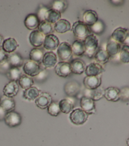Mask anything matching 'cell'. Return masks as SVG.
<instances>
[{
	"label": "cell",
	"mask_w": 129,
	"mask_h": 146,
	"mask_svg": "<svg viewBox=\"0 0 129 146\" xmlns=\"http://www.w3.org/2000/svg\"><path fill=\"white\" fill-rule=\"evenodd\" d=\"M85 47V54L88 57L92 58L94 56L98 47V39L93 34L89 35L83 40Z\"/></svg>",
	"instance_id": "6da1fadb"
},
{
	"label": "cell",
	"mask_w": 129,
	"mask_h": 146,
	"mask_svg": "<svg viewBox=\"0 0 129 146\" xmlns=\"http://www.w3.org/2000/svg\"><path fill=\"white\" fill-rule=\"evenodd\" d=\"M72 30L74 35L78 40H84L86 36L90 34L89 27L81 21H77L73 23Z\"/></svg>",
	"instance_id": "7a4b0ae2"
},
{
	"label": "cell",
	"mask_w": 129,
	"mask_h": 146,
	"mask_svg": "<svg viewBox=\"0 0 129 146\" xmlns=\"http://www.w3.org/2000/svg\"><path fill=\"white\" fill-rule=\"evenodd\" d=\"M57 54L59 59L61 62H68L70 60L73 56L71 45L66 42L61 43L57 47Z\"/></svg>",
	"instance_id": "3957f363"
},
{
	"label": "cell",
	"mask_w": 129,
	"mask_h": 146,
	"mask_svg": "<svg viewBox=\"0 0 129 146\" xmlns=\"http://www.w3.org/2000/svg\"><path fill=\"white\" fill-rule=\"evenodd\" d=\"M110 38L122 45H127L126 41L128 43V30L119 27L113 32Z\"/></svg>",
	"instance_id": "277c9868"
},
{
	"label": "cell",
	"mask_w": 129,
	"mask_h": 146,
	"mask_svg": "<svg viewBox=\"0 0 129 146\" xmlns=\"http://www.w3.org/2000/svg\"><path fill=\"white\" fill-rule=\"evenodd\" d=\"M88 115L82 109L76 108L71 112L69 115V119L73 124L75 125H81L87 121Z\"/></svg>",
	"instance_id": "5b68a950"
},
{
	"label": "cell",
	"mask_w": 129,
	"mask_h": 146,
	"mask_svg": "<svg viewBox=\"0 0 129 146\" xmlns=\"http://www.w3.org/2000/svg\"><path fill=\"white\" fill-rule=\"evenodd\" d=\"M4 121L6 124L10 127H15L22 123V116L17 112L12 111L6 113Z\"/></svg>",
	"instance_id": "8992f818"
},
{
	"label": "cell",
	"mask_w": 129,
	"mask_h": 146,
	"mask_svg": "<svg viewBox=\"0 0 129 146\" xmlns=\"http://www.w3.org/2000/svg\"><path fill=\"white\" fill-rule=\"evenodd\" d=\"M23 70L24 73L30 76H36L42 70L40 65L38 63L31 60L24 64Z\"/></svg>",
	"instance_id": "52a82bcc"
},
{
	"label": "cell",
	"mask_w": 129,
	"mask_h": 146,
	"mask_svg": "<svg viewBox=\"0 0 129 146\" xmlns=\"http://www.w3.org/2000/svg\"><path fill=\"white\" fill-rule=\"evenodd\" d=\"M80 104L81 109H82L88 115L94 113L96 111L94 101L88 97L85 96H82L80 99Z\"/></svg>",
	"instance_id": "ba28073f"
},
{
	"label": "cell",
	"mask_w": 129,
	"mask_h": 146,
	"mask_svg": "<svg viewBox=\"0 0 129 146\" xmlns=\"http://www.w3.org/2000/svg\"><path fill=\"white\" fill-rule=\"evenodd\" d=\"M55 71L57 75L60 77L66 78L71 73L70 63L68 62H60L57 63L55 67Z\"/></svg>",
	"instance_id": "9c48e42d"
},
{
	"label": "cell",
	"mask_w": 129,
	"mask_h": 146,
	"mask_svg": "<svg viewBox=\"0 0 129 146\" xmlns=\"http://www.w3.org/2000/svg\"><path fill=\"white\" fill-rule=\"evenodd\" d=\"M101 76L102 75L92 76H86L83 80L84 86L88 90H94L98 88L101 84Z\"/></svg>",
	"instance_id": "30bf717a"
},
{
	"label": "cell",
	"mask_w": 129,
	"mask_h": 146,
	"mask_svg": "<svg viewBox=\"0 0 129 146\" xmlns=\"http://www.w3.org/2000/svg\"><path fill=\"white\" fill-rule=\"evenodd\" d=\"M43 44L44 48L47 50H55L59 45V39L58 37L54 34H49L45 36Z\"/></svg>",
	"instance_id": "8fae6325"
},
{
	"label": "cell",
	"mask_w": 129,
	"mask_h": 146,
	"mask_svg": "<svg viewBox=\"0 0 129 146\" xmlns=\"http://www.w3.org/2000/svg\"><path fill=\"white\" fill-rule=\"evenodd\" d=\"M105 69L102 65L96 62H92L86 67L85 74L88 76H97L102 75Z\"/></svg>",
	"instance_id": "7c38bea8"
},
{
	"label": "cell",
	"mask_w": 129,
	"mask_h": 146,
	"mask_svg": "<svg viewBox=\"0 0 129 146\" xmlns=\"http://www.w3.org/2000/svg\"><path fill=\"white\" fill-rule=\"evenodd\" d=\"M51 102V96L47 92H42L40 94L38 98L35 100V103L36 106L41 110L47 108Z\"/></svg>",
	"instance_id": "4fadbf2b"
},
{
	"label": "cell",
	"mask_w": 129,
	"mask_h": 146,
	"mask_svg": "<svg viewBox=\"0 0 129 146\" xmlns=\"http://www.w3.org/2000/svg\"><path fill=\"white\" fill-rule=\"evenodd\" d=\"M121 47V44L114 40L110 38L106 44V51L109 55L110 58L114 57L119 54Z\"/></svg>",
	"instance_id": "5bb4252c"
},
{
	"label": "cell",
	"mask_w": 129,
	"mask_h": 146,
	"mask_svg": "<svg viewBox=\"0 0 129 146\" xmlns=\"http://www.w3.org/2000/svg\"><path fill=\"white\" fill-rule=\"evenodd\" d=\"M45 36L38 30H33L30 34L29 40L32 46L36 48L40 47L43 44Z\"/></svg>",
	"instance_id": "9a60e30c"
},
{
	"label": "cell",
	"mask_w": 129,
	"mask_h": 146,
	"mask_svg": "<svg viewBox=\"0 0 129 146\" xmlns=\"http://www.w3.org/2000/svg\"><path fill=\"white\" fill-rule=\"evenodd\" d=\"M41 62L45 68L53 67L57 64V56L53 52H47L44 54Z\"/></svg>",
	"instance_id": "2e32d148"
},
{
	"label": "cell",
	"mask_w": 129,
	"mask_h": 146,
	"mask_svg": "<svg viewBox=\"0 0 129 146\" xmlns=\"http://www.w3.org/2000/svg\"><path fill=\"white\" fill-rule=\"evenodd\" d=\"M19 91V86L16 82L10 81L5 85L3 90V95L9 98L16 96Z\"/></svg>",
	"instance_id": "e0dca14e"
},
{
	"label": "cell",
	"mask_w": 129,
	"mask_h": 146,
	"mask_svg": "<svg viewBox=\"0 0 129 146\" xmlns=\"http://www.w3.org/2000/svg\"><path fill=\"white\" fill-rule=\"evenodd\" d=\"M71 71L73 74L80 75L85 72L86 68L85 63L80 59H74L70 63Z\"/></svg>",
	"instance_id": "ac0fdd59"
},
{
	"label": "cell",
	"mask_w": 129,
	"mask_h": 146,
	"mask_svg": "<svg viewBox=\"0 0 129 146\" xmlns=\"http://www.w3.org/2000/svg\"><path fill=\"white\" fill-rule=\"evenodd\" d=\"M64 90L66 95L70 96H76L80 90V85L75 80L70 81L65 84Z\"/></svg>",
	"instance_id": "d6986e66"
},
{
	"label": "cell",
	"mask_w": 129,
	"mask_h": 146,
	"mask_svg": "<svg viewBox=\"0 0 129 146\" xmlns=\"http://www.w3.org/2000/svg\"><path fill=\"white\" fill-rule=\"evenodd\" d=\"M120 90L115 87H109L105 89L104 96L106 99L110 102H117L119 100Z\"/></svg>",
	"instance_id": "ffe728a7"
},
{
	"label": "cell",
	"mask_w": 129,
	"mask_h": 146,
	"mask_svg": "<svg viewBox=\"0 0 129 146\" xmlns=\"http://www.w3.org/2000/svg\"><path fill=\"white\" fill-rule=\"evenodd\" d=\"M82 18V22L88 27L91 26L98 20L97 13L94 10H86L83 14Z\"/></svg>",
	"instance_id": "44dd1931"
},
{
	"label": "cell",
	"mask_w": 129,
	"mask_h": 146,
	"mask_svg": "<svg viewBox=\"0 0 129 146\" xmlns=\"http://www.w3.org/2000/svg\"><path fill=\"white\" fill-rule=\"evenodd\" d=\"M105 89L99 86L94 90H86L85 96L91 99L93 101H98L104 96Z\"/></svg>",
	"instance_id": "7402d4cb"
},
{
	"label": "cell",
	"mask_w": 129,
	"mask_h": 146,
	"mask_svg": "<svg viewBox=\"0 0 129 146\" xmlns=\"http://www.w3.org/2000/svg\"><path fill=\"white\" fill-rule=\"evenodd\" d=\"M24 23L28 30H35L38 28L40 21L35 14H30L27 15L24 19Z\"/></svg>",
	"instance_id": "603a6c76"
},
{
	"label": "cell",
	"mask_w": 129,
	"mask_h": 146,
	"mask_svg": "<svg viewBox=\"0 0 129 146\" xmlns=\"http://www.w3.org/2000/svg\"><path fill=\"white\" fill-rule=\"evenodd\" d=\"M0 107L6 112H9L14 110L15 107V103L13 98L3 95L0 98Z\"/></svg>",
	"instance_id": "cb8c5ba5"
},
{
	"label": "cell",
	"mask_w": 129,
	"mask_h": 146,
	"mask_svg": "<svg viewBox=\"0 0 129 146\" xmlns=\"http://www.w3.org/2000/svg\"><path fill=\"white\" fill-rule=\"evenodd\" d=\"M54 30L60 34L66 33L70 30L71 25L70 22L65 19H60L54 25Z\"/></svg>",
	"instance_id": "d4e9b609"
},
{
	"label": "cell",
	"mask_w": 129,
	"mask_h": 146,
	"mask_svg": "<svg viewBox=\"0 0 129 146\" xmlns=\"http://www.w3.org/2000/svg\"><path fill=\"white\" fill-rule=\"evenodd\" d=\"M7 60L11 67H19L23 65V59L22 56L17 52H12L7 55Z\"/></svg>",
	"instance_id": "484cf974"
},
{
	"label": "cell",
	"mask_w": 129,
	"mask_h": 146,
	"mask_svg": "<svg viewBox=\"0 0 129 146\" xmlns=\"http://www.w3.org/2000/svg\"><path fill=\"white\" fill-rule=\"evenodd\" d=\"M18 44L13 38H9L4 40L2 44V49L6 53H12L18 47Z\"/></svg>",
	"instance_id": "4316f807"
},
{
	"label": "cell",
	"mask_w": 129,
	"mask_h": 146,
	"mask_svg": "<svg viewBox=\"0 0 129 146\" xmlns=\"http://www.w3.org/2000/svg\"><path fill=\"white\" fill-rule=\"evenodd\" d=\"M61 18V13L52 9H49L46 11L44 16V21L53 24L57 22Z\"/></svg>",
	"instance_id": "83f0119b"
},
{
	"label": "cell",
	"mask_w": 129,
	"mask_h": 146,
	"mask_svg": "<svg viewBox=\"0 0 129 146\" xmlns=\"http://www.w3.org/2000/svg\"><path fill=\"white\" fill-rule=\"evenodd\" d=\"M58 103L60 110L63 113H69L73 110V103L69 99H63Z\"/></svg>",
	"instance_id": "f1b7e54d"
},
{
	"label": "cell",
	"mask_w": 129,
	"mask_h": 146,
	"mask_svg": "<svg viewBox=\"0 0 129 146\" xmlns=\"http://www.w3.org/2000/svg\"><path fill=\"white\" fill-rule=\"evenodd\" d=\"M72 51L73 55L76 56H82L85 54V47L83 40H75L72 46Z\"/></svg>",
	"instance_id": "f546056e"
},
{
	"label": "cell",
	"mask_w": 129,
	"mask_h": 146,
	"mask_svg": "<svg viewBox=\"0 0 129 146\" xmlns=\"http://www.w3.org/2000/svg\"><path fill=\"white\" fill-rule=\"evenodd\" d=\"M40 94L39 90L36 87L32 86L23 91V98L29 101L35 100Z\"/></svg>",
	"instance_id": "4dcf8cb0"
},
{
	"label": "cell",
	"mask_w": 129,
	"mask_h": 146,
	"mask_svg": "<svg viewBox=\"0 0 129 146\" xmlns=\"http://www.w3.org/2000/svg\"><path fill=\"white\" fill-rule=\"evenodd\" d=\"M94 58L96 63L99 64H105L110 59V56L105 50L99 49L97 51L94 55Z\"/></svg>",
	"instance_id": "1f68e13d"
},
{
	"label": "cell",
	"mask_w": 129,
	"mask_h": 146,
	"mask_svg": "<svg viewBox=\"0 0 129 146\" xmlns=\"http://www.w3.org/2000/svg\"><path fill=\"white\" fill-rule=\"evenodd\" d=\"M38 30L44 36H46L51 34L53 32L54 29L51 23L44 21L40 22L38 27Z\"/></svg>",
	"instance_id": "d6a6232c"
},
{
	"label": "cell",
	"mask_w": 129,
	"mask_h": 146,
	"mask_svg": "<svg viewBox=\"0 0 129 146\" xmlns=\"http://www.w3.org/2000/svg\"><path fill=\"white\" fill-rule=\"evenodd\" d=\"M43 55V51L38 48H32L30 52V58L31 60L38 63L41 62Z\"/></svg>",
	"instance_id": "836d02e7"
},
{
	"label": "cell",
	"mask_w": 129,
	"mask_h": 146,
	"mask_svg": "<svg viewBox=\"0 0 129 146\" xmlns=\"http://www.w3.org/2000/svg\"><path fill=\"white\" fill-rule=\"evenodd\" d=\"M18 83L22 88L26 90L32 86L34 84V80L32 78L26 75H22L18 80Z\"/></svg>",
	"instance_id": "e575fe53"
},
{
	"label": "cell",
	"mask_w": 129,
	"mask_h": 146,
	"mask_svg": "<svg viewBox=\"0 0 129 146\" xmlns=\"http://www.w3.org/2000/svg\"><path fill=\"white\" fill-rule=\"evenodd\" d=\"M6 75L10 81L17 82L22 76V72L18 67H11Z\"/></svg>",
	"instance_id": "d590c367"
},
{
	"label": "cell",
	"mask_w": 129,
	"mask_h": 146,
	"mask_svg": "<svg viewBox=\"0 0 129 146\" xmlns=\"http://www.w3.org/2000/svg\"><path fill=\"white\" fill-rule=\"evenodd\" d=\"M67 6L68 5L66 1L64 0H58L55 1L52 3L51 9L61 13L66 10Z\"/></svg>",
	"instance_id": "8d00e7d4"
},
{
	"label": "cell",
	"mask_w": 129,
	"mask_h": 146,
	"mask_svg": "<svg viewBox=\"0 0 129 146\" xmlns=\"http://www.w3.org/2000/svg\"><path fill=\"white\" fill-rule=\"evenodd\" d=\"M119 59L124 63H127L129 62V47L127 45H122L120 52Z\"/></svg>",
	"instance_id": "74e56055"
},
{
	"label": "cell",
	"mask_w": 129,
	"mask_h": 146,
	"mask_svg": "<svg viewBox=\"0 0 129 146\" xmlns=\"http://www.w3.org/2000/svg\"><path fill=\"white\" fill-rule=\"evenodd\" d=\"M89 27L90 32L97 34H100L103 32L105 29V25L102 21L98 20L94 25Z\"/></svg>",
	"instance_id": "f35d334b"
},
{
	"label": "cell",
	"mask_w": 129,
	"mask_h": 146,
	"mask_svg": "<svg viewBox=\"0 0 129 146\" xmlns=\"http://www.w3.org/2000/svg\"><path fill=\"white\" fill-rule=\"evenodd\" d=\"M48 113L53 116H57L60 113L59 103L56 102H52L47 108Z\"/></svg>",
	"instance_id": "ab89813d"
},
{
	"label": "cell",
	"mask_w": 129,
	"mask_h": 146,
	"mask_svg": "<svg viewBox=\"0 0 129 146\" xmlns=\"http://www.w3.org/2000/svg\"><path fill=\"white\" fill-rule=\"evenodd\" d=\"M128 86L124 87L120 90L119 99L126 102L128 100Z\"/></svg>",
	"instance_id": "60d3db41"
},
{
	"label": "cell",
	"mask_w": 129,
	"mask_h": 146,
	"mask_svg": "<svg viewBox=\"0 0 129 146\" xmlns=\"http://www.w3.org/2000/svg\"><path fill=\"white\" fill-rule=\"evenodd\" d=\"M11 68V67L10 64L6 60L0 64V72L3 74H7Z\"/></svg>",
	"instance_id": "b9f144b4"
},
{
	"label": "cell",
	"mask_w": 129,
	"mask_h": 146,
	"mask_svg": "<svg viewBox=\"0 0 129 146\" xmlns=\"http://www.w3.org/2000/svg\"><path fill=\"white\" fill-rule=\"evenodd\" d=\"M48 9H47L45 7H43L41 6L38 10V14H36V15L38 16L40 22L44 21V16H45V14L46 13V11L48 10Z\"/></svg>",
	"instance_id": "7bdbcfd3"
},
{
	"label": "cell",
	"mask_w": 129,
	"mask_h": 146,
	"mask_svg": "<svg viewBox=\"0 0 129 146\" xmlns=\"http://www.w3.org/2000/svg\"><path fill=\"white\" fill-rule=\"evenodd\" d=\"M7 54L2 50H0V64L7 60Z\"/></svg>",
	"instance_id": "ee69618b"
},
{
	"label": "cell",
	"mask_w": 129,
	"mask_h": 146,
	"mask_svg": "<svg viewBox=\"0 0 129 146\" xmlns=\"http://www.w3.org/2000/svg\"><path fill=\"white\" fill-rule=\"evenodd\" d=\"M7 113V112H6L1 107H0V121L4 120Z\"/></svg>",
	"instance_id": "f6af8a7d"
},
{
	"label": "cell",
	"mask_w": 129,
	"mask_h": 146,
	"mask_svg": "<svg viewBox=\"0 0 129 146\" xmlns=\"http://www.w3.org/2000/svg\"><path fill=\"white\" fill-rule=\"evenodd\" d=\"M110 2H112L113 3H114L115 5H116V3H117V5H119V4L121 3L123 1H111Z\"/></svg>",
	"instance_id": "bcb514c9"
},
{
	"label": "cell",
	"mask_w": 129,
	"mask_h": 146,
	"mask_svg": "<svg viewBox=\"0 0 129 146\" xmlns=\"http://www.w3.org/2000/svg\"><path fill=\"white\" fill-rule=\"evenodd\" d=\"M4 40H3V37L0 35V48H1V47L2 46V44H3V42Z\"/></svg>",
	"instance_id": "7dc6e473"
}]
</instances>
